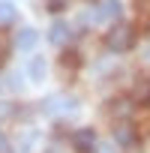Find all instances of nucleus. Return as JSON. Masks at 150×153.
<instances>
[{
    "label": "nucleus",
    "mask_w": 150,
    "mask_h": 153,
    "mask_svg": "<svg viewBox=\"0 0 150 153\" xmlns=\"http://www.w3.org/2000/svg\"><path fill=\"white\" fill-rule=\"evenodd\" d=\"M42 111L48 117H66V114H75L78 111V99L69 96V93H54L42 102Z\"/></svg>",
    "instance_id": "obj_1"
},
{
    "label": "nucleus",
    "mask_w": 150,
    "mask_h": 153,
    "mask_svg": "<svg viewBox=\"0 0 150 153\" xmlns=\"http://www.w3.org/2000/svg\"><path fill=\"white\" fill-rule=\"evenodd\" d=\"M105 45H108V51H129V48L135 45V30H132L129 24L117 21V24L108 30V36H105Z\"/></svg>",
    "instance_id": "obj_2"
},
{
    "label": "nucleus",
    "mask_w": 150,
    "mask_h": 153,
    "mask_svg": "<svg viewBox=\"0 0 150 153\" xmlns=\"http://www.w3.org/2000/svg\"><path fill=\"white\" fill-rule=\"evenodd\" d=\"M72 144H75L78 153H90V150H96V132L93 129H78L72 135Z\"/></svg>",
    "instance_id": "obj_3"
},
{
    "label": "nucleus",
    "mask_w": 150,
    "mask_h": 153,
    "mask_svg": "<svg viewBox=\"0 0 150 153\" xmlns=\"http://www.w3.org/2000/svg\"><path fill=\"white\" fill-rule=\"evenodd\" d=\"M36 39H39V33H36L33 27H24V30L15 36V48H18V51H33V48H36Z\"/></svg>",
    "instance_id": "obj_4"
},
{
    "label": "nucleus",
    "mask_w": 150,
    "mask_h": 153,
    "mask_svg": "<svg viewBox=\"0 0 150 153\" xmlns=\"http://www.w3.org/2000/svg\"><path fill=\"white\" fill-rule=\"evenodd\" d=\"M27 75H30V81L42 84V81H45V75H48V63H45V57H33L30 66H27Z\"/></svg>",
    "instance_id": "obj_5"
},
{
    "label": "nucleus",
    "mask_w": 150,
    "mask_h": 153,
    "mask_svg": "<svg viewBox=\"0 0 150 153\" xmlns=\"http://www.w3.org/2000/svg\"><path fill=\"white\" fill-rule=\"evenodd\" d=\"M96 15H99V21H114V18H120V0H102Z\"/></svg>",
    "instance_id": "obj_6"
},
{
    "label": "nucleus",
    "mask_w": 150,
    "mask_h": 153,
    "mask_svg": "<svg viewBox=\"0 0 150 153\" xmlns=\"http://www.w3.org/2000/svg\"><path fill=\"white\" fill-rule=\"evenodd\" d=\"M48 39H51L54 45H66V42H69V24H66V21H54L51 30H48Z\"/></svg>",
    "instance_id": "obj_7"
},
{
    "label": "nucleus",
    "mask_w": 150,
    "mask_h": 153,
    "mask_svg": "<svg viewBox=\"0 0 150 153\" xmlns=\"http://www.w3.org/2000/svg\"><path fill=\"white\" fill-rule=\"evenodd\" d=\"M114 141H117L120 147H129V144H135V129H132L129 123H120V126H114Z\"/></svg>",
    "instance_id": "obj_8"
},
{
    "label": "nucleus",
    "mask_w": 150,
    "mask_h": 153,
    "mask_svg": "<svg viewBox=\"0 0 150 153\" xmlns=\"http://www.w3.org/2000/svg\"><path fill=\"white\" fill-rule=\"evenodd\" d=\"M18 18V9L9 3V0H0V27H6V24H12Z\"/></svg>",
    "instance_id": "obj_9"
},
{
    "label": "nucleus",
    "mask_w": 150,
    "mask_h": 153,
    "mask_svg": "<svg viewBox=\"0 0 150 153\" xmlns=\"http://www.w3.org/2000/svg\"><path fill=\"white\" fill-rule=\"evenodd\" d=\"M45 3H48V9H51V12H60V9L69 3V0H45Z\"/></svg>",
    "instance_id": "obj_10"
},
{
    "label": "nucleus",
    "mask_w": 150,
    "mask_h": 153,
    "mask_svg": "<svg viewBox=\"0 0 150 153\" xmlns=\"http://www.w3.org/2000/svg\"><path fill=\"white\" fill-rule=\"evenodd\" d=\"M0 153H9V141H6L3 132H0Z\"/></svg>",
    "instance_id": "obj_11"
}]
</instances>
